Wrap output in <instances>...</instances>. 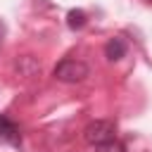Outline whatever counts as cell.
<instances>
[{
	"label": "cell",
	"instance_id": "1",
	"mask_svg": "<svg viewBox=\"0 0 152 152\" xmlns=\"http://www.w3.org/2000/svg\"><path fill=\"white\" fill-rule=\"evenodd\" d=\"M88 76V64L81 59H62L55 66V78L62 83H81Z\"/></svg>",
	"mask_w": 152,
	"mask_h": 152
},
{
	"label": "cell",
	"instance_id": "2",
	"mask_svg": "<svg viewBox=\"0 0 152 152\" xmlns=\"http://www.w3.org/2000/svg\"><path fill=\"white\" fill-rule=\"evenodd\" d=\"M83 138H86V142H90V145L107 142V140L114 138V124L107 121V119H95V121H90V124L86 126Z\"/></svg>",
	"mask_w": 152,
	"mask_h": 152
},
{
	"label": "cell",
	"instance_id": "3",
	"mask_svg": "<svg viewBox=\"0 0 152 152\" xmlns=\"http://www.w3.org/2000/svg\"><path fill=\"white\" fill-rule=\"evenodd\" d=\"M0 140H2V142H12V145H19V142H21L19 128H17L7 116H0Z\"/></svg>",
	"mask_w": 152,
	"mask_h": 152
},
{
	"label": "cell",
	"instance_id": "4",
	"mask_svg": "<svg viewBox=\"0 0 152 152\" xmlns=\"http://www.w3.org/2000/svg\"><path fill=\"white\" fill-rule=\"evenodd\" d=\"M124 55H126V43H124L121 38H109V40L104 43V57H107L109 62H119Z\"/></svg>",
	"mask_w": 152,
	"mask_h": 152
},
{
	"label": "cell",
	"instance_id": "5",
	"mask_svg": "<svg viewBox=\"0 0 152 152\" xmlns=\"http://www.w3.org/2000/svg\"><path fill=\"white\" fill-rule=\"evenodd\" d=\"M66 26L69 28H83L86 26V12L83 10H71L69 14H66Z\"/></svg>",
	"mask_w": 152,
	"mask_h": 152
},
{
	"label": "cell",
	"instance_id": "6",
	"mask_svg": "<svg viewBox=\"0 0 152 152\" xmlns=\"http://www.w3.org/2000/svg\"><path fill=\"white\" fill-rule=\"evenodd\" d=\"M17 69H19L24 76H31V74H33V71H38L40 66L33 62V57H21V59L17 62Z\"/></svg>",
	"mask_w": 152,
	"mask_h": 152
},
{
	"label": "cell",
	"instance_id": "7",
	"mask_svg": "<svg viewBox=\"0 0 152 152\" xmlns=\"http://www.w3.org/2000/svg\"><path fill=\"white\" fill-rule=\"evenodd\" d=\"M95 152H126V147L119 142V140H107V142H100V145H95Z\"/></svg>",
	"mask_w": 152,
	"mask_h": 152
}]
</instances>
